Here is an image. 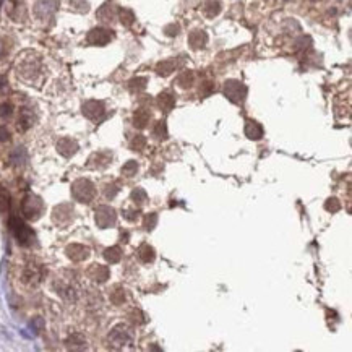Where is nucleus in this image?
I'll list each match as a JSON object with an SVG mask.
<instances>
[{
  "mask_svg": "<svg viewBox=\"0 0 352 352\" xmlns=\"http://www.w3.org/2000/svg\"><path fill=\"white\" fill-rule=\"evenodd\" d=\"M8 226H10L12 235L17 239V242L21 247H29L34 242V239H36L34 231L23 219H20V217H10Z\"/></svg>",
  "mask_w": 352,
  "mask_h": 352,
  "instance_id": "1",
  "label": "nucleus"
},
{
  "mask_svg": "<svg viewBox=\"0 0 352 352\" xmlns=\"http://www.w3.org/2000/svg\"><path fill=\"white\" fill-rule=\"evenodd\" d=\"M72 195L80 203H91L93 198L96 196V188L88 178H78L72 185Z\"/></svg>",
  "mask_w": 352,
  "mask_h": 352,
  "instance_id": "2",
  "label": "nucleus"
},
{
  "mask_svg": "<svg viewBox=\"0 0 352 352\" xmlns=\"http://www.w3.org/2000/svg\"><path fill=\"white\" fill-rule=\"evenodd\" d=\"M39 70H41V63H39V59L33 54L23 57L21 60L18 62V73L20 77L24 78V80H34L39 75Z\"/></svg>",
  "mask_w": 352,
  "mask_h": 352,
  "instance_id": "3",
  "label": "nucleus"
},
{
  "mask_svg": "<svg viewBox=\"0 0 352 352\" xmlns=\"http://www.w3.org/2000/svg\"><path fill=\"white\" fill-rule=\"evenodd\" d=\"M44 210V205H42V200L36 195H26L23 198L21 201V211L26 219L29 221H36L39 216H41V213Z\"/></svg>",
  "mask_w": 352,
  "mask_h": 352,
  "instance_id": "4",
  "label": "nucleus"
},
{
  "mask_svg": "<svg viewBox=\"0 0 352 352\" xmlns=\"http://www.w3.org/2000/svg\"><path fill=\"white\" fill-rule=\"evenodd\" d=\"M44 277V268L36 263H28L23 268L21 281L28 286H38Z\"/></svg>",
  "mask_w": 352,
  "mask_h": 352,
  "instance_id": "5",
  "label": "nucleus"
},
{
  "mask_svg": "<svg viewBox=\"0 0 352 352\" xmlns=\"http://www.w3.org/2000/svg\"><path fill=\"white\" fill-rule=\"evenodd\" d=\"M94 219H96V224L101 227V229H107V227H111L116 224V210L111 206H106V205H102V206H98L96 208V213H94Z\"/></svg>",
  "mask_w": 352,
  "mask_h": 352,
  "instance_id": "6",
  "label": "nucleus"
},
{
  "mask_svg": "<svg viewBox=\"0 0 352 352\" xmlns=\"http://www.w3.org/2000/svg\"><path fill=\"white\" fill-rule=\"evenodd\" d=\"M109 343H111L114 348H123L128 343H132V331L123 325L116 326L111 334H109Z\"/></svg>",
  "mask_w": 352,
  "mask_h": 352,
  "instance_id": "7",
  "label": "nucleus"
},
{
  "mask_svg": "<svg viewBox=\"0 0 352 352\" xmlns=\"http://www.w3.org/2000/svg\"><path fill=\"white\" fill-rule=\"evenodd\" d=\"M224 94H226V98L229 99V101L237 104V102L244 101V98L247 94V88L242 85L240 81L229 80V81H226V85H224Z\"/></svg>",
  "mask_w": 352,
  "mask_h": 352,
  "instance_id": "8",
  "label": "nucleus"
},
{
  "mask_svg": "<svg viewBox=\"0 0 352 352\" xmlns=\"http://www.w3.org/2000/svg\"><path fill=\"white\" fill-rule=\"evenodd\" d=\"M73 219V208L68 203H62L54 208L52 211V221L56 222L57 226H65L68 222H72Z\"/></svg>",
  "mask_w": 352,
  "mask_h": 352,
  "instance_id": "9",
  "label": "nucleus"
},
{
  "mask_svg": "<svg viewBox=\"0 0 352 352\" xmlns=\"http://www.w3.org/2000/svg\"><path fill=\"white\" fill-rule=\"evenodd\" d=\"M88 42L94 46H106L114 39V33L107 28H94L88 33Z\"/></svg>",
  "mask_w": 352,
  "mask_h": 352,
  "instance_id": "10",
  "label": "nucleus"
},
{
  "mask_svg": "<svg viewBox=\"0 0 352 352\" xmlns=\"http://www.w3.org/2000/svg\"><path fill=\"white\" fill-rule=\"evenodd\" d=\"M83 114L85 117H88L89 120H101L106 114V109H104V104L101 101H88L83 104Z\"/></svg>",
  "mask_w": 352,
  "mask_h": 352,
  "instance_id": "11",
  "label": "nucleus"
},
{
  "mask_svg": "<svg viewBox=\"0 0 352 352\" xmlns=\"http://www.w3.org/2000/svg\"><path fill=\"white\" fill-rule=\"evenodd\" d=\"M112 161V155L107 151H99L88 159V167L89 169H104L109 166V162Z\"/></svg>",
  "mask_w": 352,
  "mask_h": 352,
  "instance_id": "12",
  "label": "nucleus"
},
{
  "mask_svg": "<svg viewBox=\"0 0 352 352\" xmlns=\"http://www.w3.org/2000/svg\"><path fill=\"white\" fill-rule=\"evenodd\" d=\"M65 254L67 256L70 258L72 261H83V260H86L88 256H89V249L85 245H81V244H72V245H68L67 249H65Z\"/></svg>",
  "mask_w": 352,
  "mask_h": 352,
  "instance_id": "13",
  "label": "nucleus"
},
{
  "mask_svg": "<svg viewBox=\"0 0 352 352\" xmlns=\"http://www.w3.org/2000/svg\"><path fill=\"white\" fill-rule=\"evenodd\" d=\"M56 7H57V2L56 0H39L36 3V7H34V13H36L38 18H47L51 17V15L56 12Z\"/></svg>",
  "mask_w": 352,
  "mask_h": 352,
  "instance_id": "14",
  "label": "nucleus"
},
{
  "mask_svg": "<svg viewBox=\"0 0 352 352\" xmlns=\"http://www.w3.org/2000/svg\"><path fill=\"white\" fill-rule=\"evenodd\" d=\"M57 151L60 153L63 157H72L78 151V143L72 138H62L57 143Z\"/></svg>",
  "mask_w": 352,
  "mask_h": 352,
  "instance_id": "15",
  "label": "nucleus"
},
{
  "mask_svg": "<svg viewBox=\"0 0 352 352\" xmlns=\"http://www.w3.org/2000/svg\"><path fill=\"white\" fill-rule=\"evenodd\" d=\"M88 276L96 282H106L109 279V268L101 265H93L88 270Z\"/></svg>",
  "mask_w": 352,
  "mask_h": 352,
  "instance_id": "16",
  "label": "nucleus"
},
{
  "mask_svg": "<svg viewBox=\"0 0 352 352\" xmlns=\"http://www.w3.org/2000/svg\"><path fill=\"white\" fill-rule=\"evenodd\" d=\"M245 135L249 137L250 140H260V138L263 137V127L255 120H247Z\"/></svg>",
  "mask_w": 352,
  "mask_h": 352,
  "instance_id": "17",
  "label": "nucleus"
},
{
  "mask_svg": "<svg viewBox=\"0 0 352 352\" xmlns=\"http://www.w3.org/2000/svg\"><path fill=\"white\" fill-rule=\"evenodd\" d=\"M157 106H159L162 111H171L172 107L176 106V98H174V94L169 93V91H164L162 94H159L157 96Z\"/></svg>",
  "mask_w": 352,
  "mask_h": 352,
  "instance_id": "18",
  "label": "nucleus"
},
{
  "mask_svg": "<svg viewBox=\"0 0 352 352\" xmlns=\"http://www.w3.org/2000/svg\"><path fill=\"white\" fill-rule=\"evenodd\" d=\"M206 41H208V36L205 31H193L190 36H188V44H190L193 49L205 47Z\"/></svg>",
  "mask_w": 352,
  "mask_h": 352,
  "instance_id": "19",
  "label": "nucleus"
},
{
  "mask_svg": "<svg viewBox=\"0 0 352 352\" xmlns=\"http://www.w3.org/2000/svg\"><path fill=\"white\" fill-rule=\"evenodd\" d=\"M65 346L72 351H83L86 349V341L80 334H72L68 336V339L65 341Z\"/></svg>",
  "mask_w": 352,
  "mask_h": 352,
  "instance_id": "20",
  "label": "nucleus"
},
{
  "mask_svg": "<svg viewBox=\"0 0 352 352\" xmlns=\"http://www.w3.org/2000/svg\"><path fill=\"white\" fill-rule=\"evenodd\" d=\"M33 120H34L33 112L28 111V109H23L21 116H20V118H18V130H20V132L28 130V128L33 125Z\"/></svg>",
  "mask_w": 352,
  "mask_h": 352,
  "instance_id": "21",
  "label": "nucleus"
},
{
  "mask_svg": "<svg viewBox=\"0 0 352 352\" xmlns=\"http://www.w3.org/2000/svg\"><path fill=\"white\" fill-rule=\"evenodd\" d=\"M138 258H140L143 263H150V261L155 260V250H153V247H150L148 244L140 245V249H138Z\"/></svg>",
  "mask_w": 352,
  "mask_h": 352,
  "instance_id": "22",
  "label": "nucleus"
},
{
  "mask_svg": "<svg viewBox=\"0 0 352 352\" xmlns=\"http://www.w3.org/2000/svg\"><path fill=\"white\" fill-rule=\"evenodd\" d=\"M148 120H150V112L145 111V109L137 111L135 116H133V125H135L137 128H145Z\"/></svg>",
  "mask_w": 352,
  "mask_h": 352,
  "instance_id": "23",
  "label": "nucleus"
},
{
  "mask_svg": "<svg viewBox=\"0 0 352 352\" xmlns=\"http://www.w3.org/2000/svg\"><path fill=\"white\" fill-rule=\"evenodd\" d=\"M114 15H116V8H114V5L106 3V5H102V7L99 8L98 18H99V20H102V21H112V20H114Z\"/></svg>",
  "mask_w": 352,
  "mask_h": 352,
  "instance_id": "24",
  "label": "nucleus"
},
{
  "mask_svg": "<svg viewBox=\"0 0 352 352\" xmlns=\"http://www.w3.org/2000/svg\"><path fill=\"white\" fill-rule=\"evenodd\" d=\"M104 258H106L109 263H118L122 258V250L118 247H109V249L104 250Z\"/></svg>",
  "mask_w": 352,
  "mask_h": 352,
  "instance_id": "25",
  "label": "nucleus"
},
{
  "mask_svg": "<svg viewBox=\"0 0 352 352\" xmlns=\"http://www.w3.org/2000/svg\"><path fill=\"white\" fill-rule=\"evenodd\" d=\"M174 70H176V60H164V62L157 63V67H156V72L159 73L161 77L171 75Z\"/></svg>",
  "mask_w": 352,
  "mask_h": 352,
  "instance_id": "26",
  "label": "nucleus"
},
{
  "mask_svg": "<svg viewBox=\"0 0 352 352\" xmlns=\"http://www.w3.org/2000/svg\"><path fill=\"white\" fill-rule=\"evenodd\" d=\"M10 210V193L5 187L0 185V213H7Z\"/></svg>",
  "mask_w": 352,
  "mask_h": 352,
  "instance_id": "27",
  "label": "nucleus"
},
{
  "mask_svg": "<svg viewBox=\"0 0 352 352\" xmlns=\"http://www.w3.org/2000/svg\"><path fill=\"white\" fill-rule=\"evenodd\" d=\"M205 13H206V17H216L217 13L221 12V3L217 2V0H210V2H206L205 5Z\"/></svg>",
  "mask_w": 352,
  "mask_h": 352,
  "instance_id": "28",
  "label": "nucleus"
},
{
  "mask_svg": "<svg viewBox=\"0 0 352 352\" xmlns=\"http://www.w3.org/2000/svg\"><path fill=\"white\" fill-rule=\"evenodd\" d=\"M193 72H183L182 75H178L177 78V85L182 86V88H188L193 85Z\"/></svg>",
  "mask_w": 352,
  "mask_h": 352,
  "instance_id": "29",
  "label": "nucleus"
},
{
  "mask_svg": "<svg viewBox=\"0 0 352 352\" xmlns=\"http://www.w3.org/2000/svg\"><path fill=\"white\" fill-rule=\"evenodd\" d=\"M28 159V156H26V151L23 150V148H18V150H15L13 151V155H12V162L15 166H21L24 164Z\"/></svg>",
  "mask_w": 352,
  "mask_h": 352,
  "instance_id": "30",
  "label": "nucleus"
},
{
  "mask_svg": "<svg viewBox=\"0 0 352 352\" xmlns=\"http://www.w3.org/2000/svg\"><path fill=\"white\" fill-rule=\"evenodd\" d=\"M153 135H155L157 140H164L167 138V128H166V122H157L156 127L153 128Z\"/></svg>",
  "mask_w": 352,
  "mask_h": 352,
  "instance_id": "31",
  "label": "nucleus"
},
{
  "mask_svg": "<svg viewBox=\"0 0 352 352\" xmlns=\"http://www.w3.org/2000/svg\"><path fill=\"white\" fill-rule=\"evenodd\" d=\"M118 15H120V21L125 24V26H130V24L133 23V20H135V15H133V12H132V10H127V8L120 10Z\"/></svg>",
  "mask_w": 352,
  "mask_h": 352,
  "instance_id": "32",
  "label": "nucleus"
},
{
  "mask_svg": "<svg viewBox=\"0 0 352 352\" xmlns=\"http://www.w3.org/2000/svg\"><path fill=\"white\" fill-rule=\"evenodd\" d=\"M146 198H148V195L143 188H137V190L132 192V200L135 201L137 205H143V203L146 201Z\"/></svg>",
  "mask_w": 352,
  "mask_h": 352,
  "instance_id": "33",
  "label": "nucleus"
},
{
  "mask_svg": "<svg viewBox=\"0 0 352 352\" xmlns=\"http://www.w3.org/2000/svg\"><path fill=\"white\" fill-rule=\"evenodd\" d=\"M111 300H112V304H116V305L123 304V300H125V292H123L120 287H116L111 294Z\"/></svg>",
  "mask_w": 352,
  "mask_h": 352,
  "instance_id": "34",
  "label": "nucleus"
},
{
  "mask_svg": "<svg viewBox=\"0 0 352 352\" xmlns=\"http://www.w3.org/2000/svg\"><path fill=\"white\" fill-rule=\"evenodd\" d=\"M146 88V80L145 78H133L130 81V89L133 93H140Z\"/></svg>",
  "mask_w": 352,
  "mask_h": 352,
  "instance_id": "35",
  "label": "nucleus"
},
{
  "mask_svg": "<svg viewBox=\"0 0 352 352\" xmlns=\"http://www.w3.org/2000/svg\"><path fill=\"white\" fill-rule=\"evenodd\" d=\"M137 171H138V164L135 161H128L127 164L122 167V174L125 177H133Z\"/></svg>",
  "mask_w": 352,
  "mask_h": 352,
  "instance_id": "36",
  "label": "nucleus"
},
{
  "mask_svg": "<svg viewBox=\"0 0 352 352\" xmlns=\"http://www.w3.org/2000/svg\"><path fill=\"white\" fill-rule=\"evenodd\" d=\"M130 146H132V150H135V151H141L143 148L146 146V138H145V137H141V135H137V137L132 140Z\"/></svg>",
  "mask_w": 352,
  "mask_h": 352,
  "instance_id": "37",
  "label": "nucleus"
},
{
  "mask_svg": "<svg viewBox=\"0 0 352 352\" xmlns=\"http://www.w3.org/2000/svg\"><path fill=\"white\" fill-rule=\"evenodd\" d=\"M156 222H157V216L155 215V213L148 215V216H146V219H145V227H146V231H153V229H155Z\"/></svg>",
  "mask_w": 352,
  "mask_h": 352,
  "instance_id": "38",
  "label": "nucleus"
},
{
  "mask_svg": "<svg viewBox=\"0 0 352 352\" xmlns=\"http://www.w3.org/2000/svg\"><path fill=\"white\" fill-rule=\"evenodd\" d=\"M13 114V107H12V104H8V102H5L0 106V117L2 118H8L10 116Z\"/></svg>",
  "mask_w": 352,
  "mask_h": 352,
  "instance_id": "39",
  "label": "nucleus"
},
{
  "mask_svg": "<svg viewBox=\"0 0 352 352\" xmlns=\"http://www.w3.org/2000/svg\"><path fill=\"white\" fill-rule=\"evenodd\" d=\"M325 208H326L328 211H339V210H341V203L336 200V198H331V200L326 201Z\"/></svg>",
  "mask_w": 352,
  "mask_h": 352,
  "instance_id": "40",
  "label": "nucleus"
},
{
  "mask_svg": "<svg viewBox=\"0 0 352 352\" xmlns=\"http://www.w3.org/2000/svg\"><path fill=\"white\" fill-rule=\"evenodd\" d=\"M117 192H118V187L116 183H109V185H106V188H104V193H106L107 198H114L117 195Z\"/></svg>",
  "mask_w": 352,
  "mask_h": 352,
  "instance_id": "41",
  "label": "nucleus"
},
{
  "mask_svg": "<svg viewBox=\"0 0 352 352\" xmlns=\"http://www.w3.org/2000/svg\"><path fill=\"white\" fill-rule=\"evenodd\" d=\"M138 215H140V211L138 210H125L123 211V217H125L127 221H137L138 219Z\"/></svg>",
  "mask_w": 352,
  "mask_h": 352,
  "instance_id": "42",
  "label": "nucleus"
},
{
  "mask_svg": "<svg viewBox=\"0 0 352 352\" xmlns=\"http://www.w3.org/2000/svg\"><path fill=\"white\" fill-rule=\"evenodd\" d=\"M31 326H33L34 333H39V331L42 330L44 323H42V320H41V318H34V320L31 321Z\"/></svg>",
  "mask_w": 352,
  "mask_h": 352,
  "instance_id": "43",
  "label": "nucleus"
},
{
  "mask_svg": "<svg viewBox=\"0 0 352 352\" xmlns=\"http://www.w3.org/2000/svg\"><path fill=\"white\" fill-rule=\"evenodd\" d=\"M8 91V81L5 77H0V94H5Z\"/></svg>",
  "mask_w": 352,
  "mask_h": 352,
  "instance_id": "44",
  "label": "nucleus"
},
{
  "mask_svg": "<svg viewBox=\"0 0 352 352\" xmlns=\"http://www.w3.org/2000/svg\"><path fill=\"white\" fill-rule=\"evenodd\" d=\"M10 140V133L5 127H0V141H8Z\"/></svg>",
  "mask_w": 352,
  "mask_h": 352,
  "instance_id": "45",
  "label": "nucleus"
},
{
  "mask_svg": "<svg viewBox=\"0 0 352 352\" xmlns=\"http://www.w3.org/2000/svg\"><path fill=\"white\" fill-rule=\"evenodd\" d=\"M2 52H3V44H2V41H0V56H2Z\"/></svg>",
  "mask_w": 352,
  "mask_h": 352,
  "instance_id": "46",
  "label": "nucleus"
}]
</instances>
